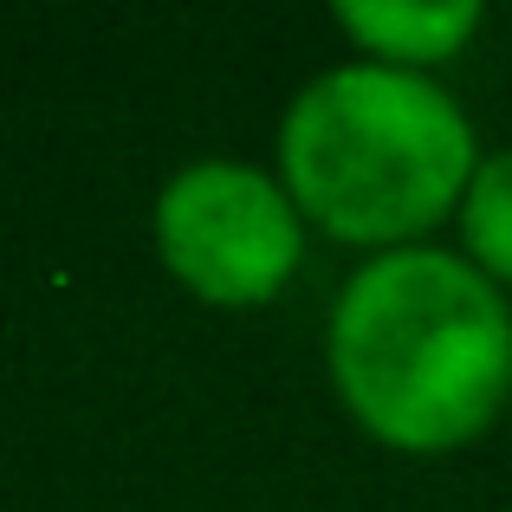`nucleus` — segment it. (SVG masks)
I'll list each match as a JSON object with an SVG mask.
<instances>
[{"mask_svg":"<svg viewBox=\"0 0 512 512\" xmlns=\"http://www.w3.org/2000/svg\"><path fill=\"white\" fill-rule=\"evenodd\" d=\"M338 26L376 52V65L422 72V65L454 59L474 39L480 7L474 0H344Z\"/></svg>","mask_w":512,"mask_h":512,"instance_id":"nucleus-4","label":"nucleus"},{"mask_svg":"<svg viewBox=\"0 0 512 512\" xmlns=\"http://www.w3.org/2000/svg\"><path fill=\"white\" fill-rule=\"evenodd\" d=\"M461 234H467V253H474L480 273L512 286V150L480 156L474 182L461 195Z\"/></svg>","mask_w":512,"mask_h":512,"instance_id":"nucleus-5","label":"nucleus"},{"mask_svg":"<svg viewBox=\"0 0 512 512\" xmlns=\"http://www.w3.org/2000/svg\"><path fill=\"white\" fill-rule=\"evenodd\" d=\"M331 376L376 441L448 454L512 396V312L474 260L396 247L338 292Z\"/></svg>","mask_w":512,"mask_h":512,"instance_id":"nucleus-1","label":"nucleus"},{"mask_svg":"<svg viewBox=\"0 0 512 512\" xmlns=\"http://www.w3.org/2000/svg\"><path fill=\"white\" fill-rule=\"evenodd\" d=\"M286 195L325 234L396 247L461 208L474 182V124L422 72L338 65L292 98L279 124Z\"/></svg>","mask_w":512,"mask_h":512,"instance_id":"nucleus-2","label":"nucleus"},{"mask_svg":"<svg viewBox=\"0 0 512 512\" xmlns=\"http://www.w3.org/2000/svg\"><path fill=\"white\" fill-rule=\"evenodd\" d=\"M169 273L208 305H266L305 253L292 195L247 163H195L156 201Z\"/></svg>","mask_w":512,"mask_h":512,"instance_id":"nucleus-3","label":"nucleus"}]
</instances>
